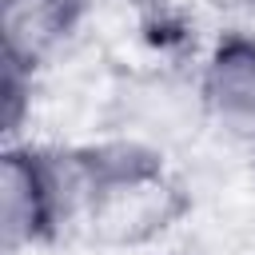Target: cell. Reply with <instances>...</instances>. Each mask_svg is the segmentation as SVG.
Instances as JSON below:
<instances>
[{"label": "cell", "mask_w": 255, "mask_h": 255, "mask_svg": "<svg viewBox=\"0 0 255 255\" xmlns=\"http://www.w3.org/2000/svg\"><path fill=\"white\" fill-rule=\"evenodd\" d=\"M72 159V227L112 247H135L171 227L183 191L155 151L139 143H104L68 151Z\"/></svg>", "instance_id": "6da1fadb"}, {"label": "cell", "mask_w": 255, "mask_h": 255, "mask_svg": "<svg viewBox=\"0 0 255 255\" xmlns=\"http://www.w3.org/2000/svg\"><path fill=\"white\" fill-rule=\"evenodd\" d=\"M72 159L68 151L36 147V143H4L0 155V231L4 251L16 255L24 247L52 243L64 227H72Z\"/></svg>", "instance_id": "7a4b0ae2"}, {"label": "cell", "mask_w": 255, "mask_h": 255, "mask_svg": "<svg viewBox=\"0 0 255 255\" xmlns=\"http://www.w3.org/2000/svg\"><path fill=\"white\" fill-rule=\"evenodd\" d=\"M199 100L219 131L255 147V36L251 32H223L211 44L199 76Z\"/></svg>", "instance_id": "3957f363"}, {"label": "cell", "mask_w": 255, "mask_h": 255, "mask_svg": "<svg viewBox=\"0 0 255 255\" xmlns=\"http://www.w3.org/2000/svg\"><path fill=\"white\" fill-rule=\"evenodd\" d=\"M84 8L88 0H0L4 64L32 76L36 64H44L48 52L72 36Z\"/></svg>", "instance_id": "277c9868"}]
</instances>
